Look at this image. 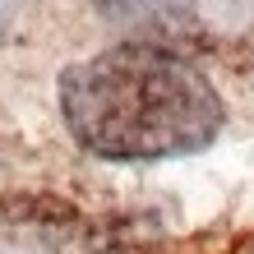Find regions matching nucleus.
Here are the masks:
<instances>
[{
	"mask_svg": "<svg viewBox=\"0 0 254 254\" xmlns=\"http://www.w3.org/2000/svg\"><path fill=\"white\" fill-rule=\"evenodd\" d=\"M74 143L107 162H167L208 148L227 125L213 79L157 42H121L61 74Z\"/></svg>",
	"mask_w": 254,
	"mask_h": 254,
	"instance_id": "f257e3e1",
	"label": "nucleus"
}]
</instances>
